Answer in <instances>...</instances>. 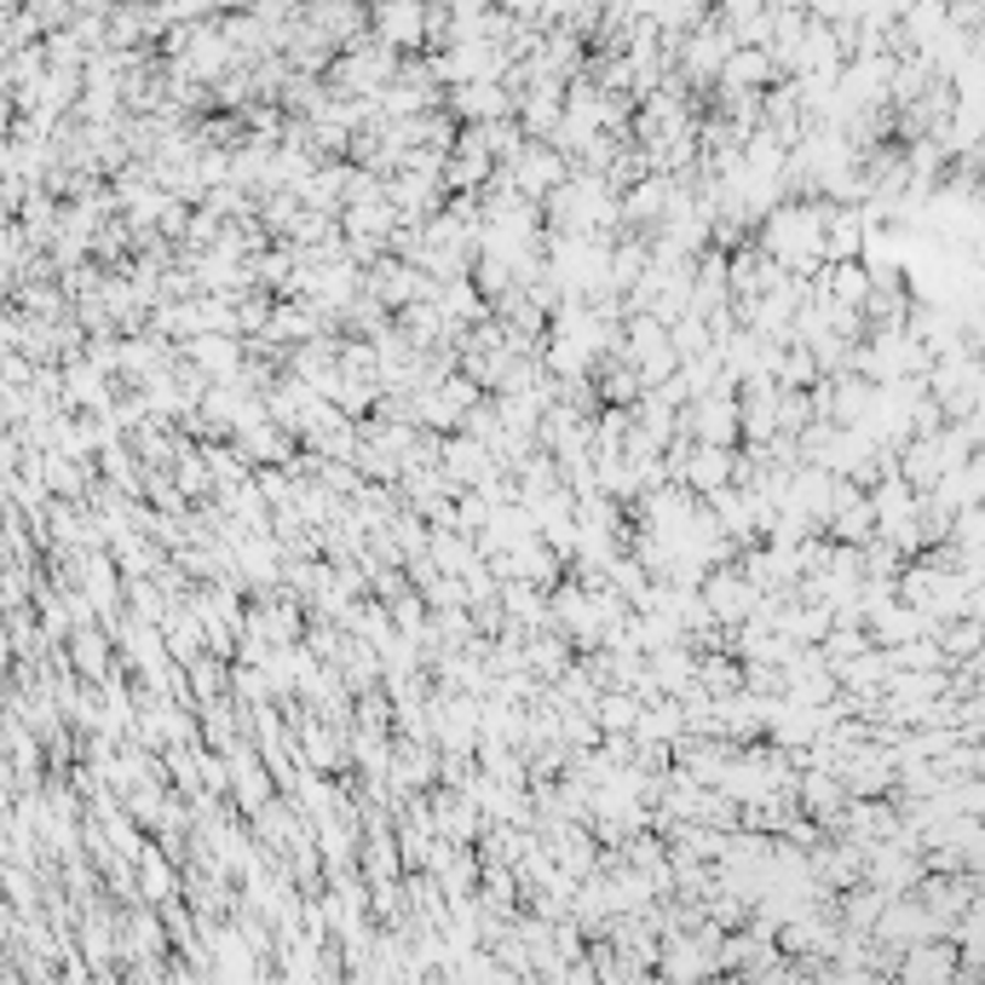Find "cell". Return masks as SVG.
<instances>
[{"label":"cell","instance_id":"obj_2","mask_svg":"<svg viewBox=\"0 0 985 985\" xmlns=\"http://www.w3.org/2000/svg\"><path fill=\"white\" fill-rule=\"evenodd\" d=\"M381 30H398V35H421V12H375Z\"/></svg>","mask_w":985,"mask_h":985},{"label":"cell","instance_id":"obj_1","mask_svg":"<svg viewBox=\"0 0 985 985\" xmlns=\"http://www.w3.org/2000/svg\"><path fill=\"white\" fill-rule=\"evenodd\" d=\"M456 110H462V116H496V110H508V93L490 87V82L456 87Z\"/></svg>","mask_w":985,"mask_h":985}]
</instances>
